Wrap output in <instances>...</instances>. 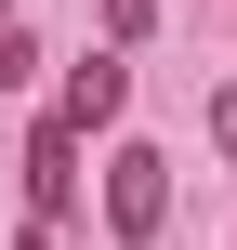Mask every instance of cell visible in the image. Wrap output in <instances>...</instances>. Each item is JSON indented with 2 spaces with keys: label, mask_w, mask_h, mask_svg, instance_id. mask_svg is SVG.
<instances>
[{
  "label": "cell",
  "mask_w": 237,
  "mask_h": 250,
  "mask_svg": "<svg viewBox=\"0 0 237 250\" xmlns=\"http://www.w3.org/2000/svg\"><path fill=\"white\" fill-rule=\"evenodd\" d=\"M158 211H172V158L158 145H119L106 158V224L119 237H158Z\"/></svg>",
  "instance_id": "obj_1"
},
{
  "label": "cell",
  "mask_w": 237,
  "mask_h": 250,
  "mask_svg": "<svg viewBox=\"0 0 237 250\" xmlns=\"http://www.w3.org/2000/svg\"><path fill=\"white\" fill-rule=\"evenodd\" d=\"M119 105H132V66H119V53H92V66L66 79V119H79V132H106Z\"/></svg>",
  "instance_id": "obj_3"
},
{
  "label": "cell",
  "mask_w": 237,
  "mask_h": 250,
  "mask_svg": "<svg viewBox=\"0 0 237 250\" xmlns=\"http://www.w3.org/2000/svg\"><path fill=\"white\" fill-rule=\"evenodd\" d=\"M26 79H40V40H26V26H0V92H26Z\"/></svg>",
  "instance_id": "obj_4"
},
{
  "label": "cell",
  "mask_w": 237,
  "mask_h": 250,
  "mask_svg": "<svg viewBox=\"0 0 237 250\" xmlns=\"http://www.w3.org/2000/svg\"><path fill=\"white\" fill-rule=\"evenodd\" d=\"M26 198H40V224H66V211H79V119H66V105H53V119H40V145H26Z\"/></svg>",
  "instance_id": "obj_2"
}]
</instances>
